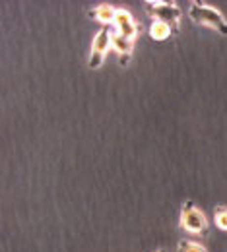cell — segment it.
I'll list each match as a JSON object with an SVG mask.
<instances>
[{"label":"cell","mask_w":227,"mask_h":252,"mask_svg":"<svg viewBox=\"0 0 227 252\" xmlns=\"http://www.w3.org/2000/svg\"><path fill=\"white\" fill-rule=\"evenodd\" d=\"M189 18L198 26H206L216 30L220 35H227V20L224 14L206 2H193L189 8Z\"/></svg>","instance_id":"cell-1"},{"label":"cell","mask_w":227,"mask_h":252,"mask_svg":"<svg viewBox=\"0 0 227 252\" xmlns=\"http://www.w3.org/2000/svg\"><path fill=\"white\" fill-rule=\"evenodd\" d=\"M117 10H119V8H115V6H111V4H99L97 8H94V10L90 12V16H92L94 20H97L103 28H109V26H113V22H115Z\"/></svg>","instance_id":"cell-7"},{"label":"cell","mask_w":227,"mask_h":252,"mask_svg":"<svg viewBox=\"0 0 227 252\" xmlns=\"http://www.w3.org/2000/svg\"><path fill=\"white\" fill-rule=\"evenodd\" d=\"M158 252H163V251H158Z\"/></svg>","instance_id":"cell-11"},{"label":"cell","mask_w":227,"mask_h":252,"mask_svg":"<svg viewBox=\"0 0 227 252\" xmlns=\"http://www.w3.org/2000/svg\"><path fill=\"white\" fill-rule=\"evenodd\" d=\"M179 225L181 229H185L191 235H204L208 231V218L206 214L196 206L193 200H187L183 204L181 210V218H179Z\"/></svg>","instance_id":"cell-2"},{"label":"cell","mask_w":227,"mask_h":252,"mask_svg":"<svg viewBox=\"0 0 227 252\" xmlns=\"http://www.w3.org/2000/svg\"><path fill=\"white\" fill-rule=\"evenodd\" d=\"M111 49H113V30H111V28H101L97 32V35L94 37L88 66H90L92 70H97L99 66L103 64V61L107 59V53H109Z\"/></svg>","instance_id":"cell-4"},{"label":"cell","mask_w":227,"mask_h":252,"mask_svg":"<svg viewBox=\"0 0 227 252\" xmlns=\"http://www.w3.org/2000/svg\"><path fill=\"white\" fill-rule=\"evenodd\" d=\"M113 32L119 33L121 37L130 39V41H136L138 33H140V26H136L134 18L130 16L129 10H117V16H115V22H113Z\"/></svg>","instance_id":"cell-5"},{"label":"cell","mask_w":227,"mask_h":252,"mask_svg":"<svg viewBox=\"0 0 227 252\" xmlns=\"http://www.w3.org/2000/svg\"><path fill=\"white\" fill-rule=\"evenodd\" d=\"M173 33H175L173 28L167 26V24H163V22H154L152 28H150V37H152L154 41H165V39H169Z\"/></svg>","instance_id":"cell-8"},{"label":"cell","mask_w":227,"mask_h":252,"mask_svg":"<svg viewBox=\"0 0 227 252\" xmlns=\"http://www.w3.org/2000/svg\"><path fill=\"white\" fill-rule=\"evenodd\" d=\"M132 49H134V41L125 39V37H121L119 33L113 32V51L119 55V63H121L123 68L129 66L130 57H132Z\"/></svg>","instance_id":"cell-6"},{"label":"cell","mask_w":227,"mask_h":252,"mask_svg":"<svg viewBox=\"0 0 227 252\" xmlns=\"http://www.w3.org/2000/svg\"><path fill=\"white\" fill-rule=\"evenodd\" d=\"M214 221H216V227L222 229V231H227V208L226 206H220L214 214Z\"/></svg>","instance_id":"cell-9"},{"label":"cell","mask_w":227,"mask_h":252,"mask_svg":"<svg viewBox=\"0 0 227 252\" xmlns=\"http://www.w3.org/2000/svg\"><path fill=\"white\" fill-rule=\"evenodd\" d=\"M146 4V12L154 18V22H163L167 26L173 28V32L179 30L181 24V10L179 6H175L173 2H144Z\"/></svg>","instance_id":"cell-3"},{"label":"cell","mask_w":227,"mask_h":252,"mask_svg":"<svg viewBox=\"0 0 227 252\" xmlns=\"http://www.w3.org/2000/svg\"><path fill=\"white\" fill-rule=\"evenodd\" d=\"M177 249L179 252H208L200 243H195V241H181Z\"/></svg>","instance_id":"cell-10"}]
</instances>
